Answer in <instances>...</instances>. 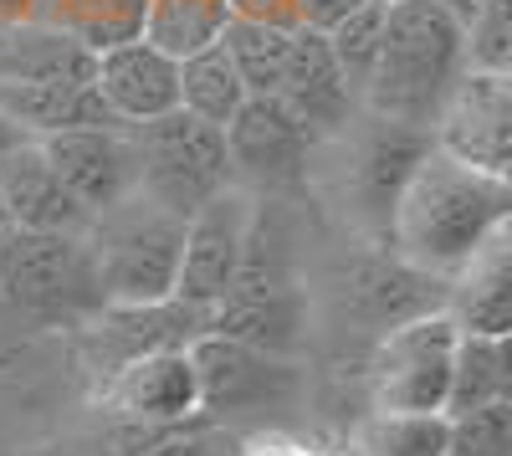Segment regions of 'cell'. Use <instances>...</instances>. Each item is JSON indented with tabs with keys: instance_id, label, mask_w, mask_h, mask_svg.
Returning a JSON list of instances; mask_svg holds the SVG:
<instances>
[{
	"instance_id": "obj_1",
	"label": "cell",
	"mask_w": 512,
	"mask_h": 456,
	"mask_svg": "<svg viewBox=\"0 0 512 456\" xmlns=\"http://www.w3.org/2000/svg\"><path fill=\"white\" fill-rule=\"evenodd\" d=\"M507 221H512V185L431 144L395 205L390 252L431 277H451Z\"/></svg>"
},
{
	"instance_id": "obj_2",
	"label": "cell",
	"mask_w": 512,
	"mask_h": 456,
	"mask_svg": "<svg viewBox=\"0 0 512 456\" xmlns=\"http://www.w3.org/2000/svg\"><path fill=\"white\" fill-rule=\"evenodd\" d=\"M466 77V26L441 0H390L384 16L379 62L364 82V113L405 123V129H436L456 82Z\"/></svg>"
},
{
	"instance_id": "obj_3",
	"label": "cell",
	"mask_w": 512,
	"mask_h": 456,
	"mask_svg": "<svg viewBox=\"0 0 512 456\" xmlns=\"http://www.w3.org/2000/svg\"><path fill=\"white\" fill-rule=\"evenodd\" d=\"M190 359L200 369V416L236 436L287 426L308 395V375L292 354H267L226 334H200L190 344Z\"/></svg>"
},
{
	"instance_id": "obj_4",
	"label": "cell",
	"mask_w": 512,
	"mask_h": 456,
	"mask_svg": "<svg viewBox=\"0 0 512 456\" xmlns=\"http://www.w3.org/2000/svg\"><path fill=\"white\" fill-rule=\"evenodd\" d=\"M82 241L93 252V272H98V287L108 303L175 298L180 252H185V216L164 211L144 190L98 211Z\"/></svg>"
},
{
	"instance_id": "obj_5",
	"label": "cell",
	"mask_w": 512,
	"mask_h": 456,
	"mask_svg": "<svg viewBox=\"0 0 512 456\" xmlns=\"http://www.w3.org/2000/svg\"><path fill=\"white\" fill-rule=\"evenodd\" d=\"M0 293H6V308L41 328H77L108 303L88 241L21 226L0 231Z\"/></svg>"
},
{
	"instance_id": "obj_6",
	"label": "cell",
	"mask_w": 512,
	"mask_h": 456,
	"mask_svg": "<svg viewBox=\"0 0 512 456\" xmlns=\"http://www.w3.org/2000/svg\"><path fill=\"white\" fill-rule=\"evenodd\" d=\"M128 139H134V159H139V190L185 221L205 200H216L221 190L236 185L221 123H205L175 108L149 123H128Z\"/></svg>"
},
{
	"instance_id": "obj_7",
	"label": "cell",
	"mask_w": 512,
	"mask_h": 456,
	"mask_svg": "<svg viewBox=\"0 0 512 456\" xmlns=\"http://www.w3.org/2000/svg\"><path fill=\"white\" fill-rule=\"evenodd\" d=\"M461 328L446 308L405 318L374 339L369 400L374 410H446Z\"/></svg>"
},
{
	"instance_id": "obj_8",
	"label": "cell",
	"mask_w": 512,
	"mask_h": 456,
	"mask_svg": "<svg viewBox=\"0 0 512 456\" xmlns=\"http://www.w3.org/2000/svg\"><path fill=\"white\" fill-rule=\"evenodd\" d=\"M72 334H77V354L88 364V375L108 385L123 364H134L144 354H164V349H190L200 334H210V308H190L180 298L103 303Z\"/></svg>"
},
{
	"instance_id": "obj_9",
	"label": "cell",
	"mask_w": 512,
	"mask_h": 456,
	"mask_svg": "<svg viewBox=\"0 0 512 456\" xmlns=\"http://www.w3.org/2000/svg\"><path fill=\"white\" fill-rule=\"evenodd\" d=\"M436 144V134L425 129H405V123L390 118H374L359 113L354 129H349V170H344V195H349V211L354 221L379 236L390 246V221H395V205L415 175V164L425 159V149Z\"/></svg>"
},
{
	"instance_id": "obj_10",
	"label": "cell",
	"mask_w": 512,
	"mask_h": 456,
	"mask_svg": "<svg viewBox=\"0 0 512 456\" xmlns=\"http://www.w3.org/2000/svg\"><path fill=\"white\" fill-rule=\"evenodd\" d=\"M323 139L277 93H251L226 123V149L236 185L251 195H287L303 185L308 159Z\"/></svg>"
},
{
	"instance_id": "obj_11",
	"label": "cell",
	"mask_w": 512,
	"mask_h": 456,
	"mask_svg": "<svg viewBox=\"0 0 512 456\" xmlns=\"http://www.w3.org/2000/svg\"><path fill=\"white\" fill-rule=\"evenodd\" d=\"M256 216V195L231 185L216 200H205L200 211L185 221V252H180V282H175V298L190 308H216L241 267L246 252V231Z\"/></svg>"
},
{
	"instance_id": "obj_12",
	"label": "cell",
	"mask_w": 512,
	"mask_h": 456,
	"mask_svg": "<svg viewBox=\"0 0 512 456\" xmlns=\"http://www.w3.org/2000/svg\"><path fill=\"white\" fill-rule=\"evenodd\" d=\"M431 134L446 154L512 185V72L466 67V77L456 82V93Z\"/></svg>"
},
{
	"instance_id": "obj_13",
	"label": "cell",
	"mask_w": 512,
	"mask_h": 456,
	"mask_svg": "<svg viewBox=\"0 0 512 456\" xmlns=\"http://www.w3.org/2000/svg\"><path fill=\"white\" fill-rule=\"evenodd\" d=\"M103 395L123 421L149 426V431L205 421L200 416V369H195L190 349H164V354H144L134 364H123L103 385Z\"/></svg>"
},
{
	"instance_id": "obj_14",
	"label": "cell",
	"mask_w": 512,
	"mask_h": 456,
	"mask_svg": "<svg viewBox=\"0 0 512 456\" xmlns=\"http://www.w3.org/2000/svg\"><path fill=\"white\" fill-rule=\"evenodd\" d=\"M277 98L303 118L318 139H344L354 129V118L364 113L359 93L349 88L344 67H338V57L328 47V31H313V26L292 31V52H287V72H282Z\"/></svg>"
},
{
	"instance_id": "obj_15",
	"label": "cell",
	"mask_w": 512,
	"mask_h": 456,
	"mask_svg": "<svg viewBox=\"0 0 512 456\" xmlns=\"http://www.w3.org/2000/svg\"><path fill=\"white\" fill-rule=\"evenodd\" d=\"M0 200H6V226L21 231L88 236L93 226V211L67 190V180L52 170L47 149L36 139H21L16 149L0 154Z\"/></svg>"
},
{
	"instance_id": "obj_16",
	"label": "cell",
	"mask_w": 512,
	"mask_h": 456,
	"mask_svg": "<svg viewBox=\"0 0 512 456\" xmlns=\"http://www.w3.org/2000/svg\"><path fill=\"white\" fill-rule=\"evenodd\" d=\"M36 144L47 149L52 170L67 180V190L93 216L139 190V159H134L128 129H67V134L36 139Z\"/></svg>"
},
{
	"instance_id": "obj_17",
	"label": "cell",
	"mask_w": 512,
	"mask_h": 456,
	"mask_svg": "<svg viewBox=\"0 0 512 456\" xmlns=\"http://www.w3.org/2000/svg\"><path fill=\"white\" fill-rule=\"evenodd\" d=\"M446 313L461 334H512V221L492 231L472 257L446 277Z\"/></svg>"
},
{
	"instance_id": "obj_18",
	"label": "cell",
	"mask_w": 512,
	"mask_h": 456,
	"mask_svg": "<svg viewBox=\"0 0 512 456\" xmlns=\"http://www.w3.org/2000/svg\"><path fill=\"white\" fill-rule=\"evenodd\" d=\"M93 88L118 113V123H149L180 108V62L139 36L98 57Z\"/></svg>"
},
{
	"instance_id": "obj_19",
	"label": "cell",
	"mask_w": 512,
	"mask_h": 456,
	"mask_svg": "<svg viewBox=\"0 0 512 456\" xmlns=\"http://www.w3.org/2000/svg\"><path fill=\"white\" fill-rule=\"evenodd\" d=\"M446 308V277H431L410 267L405 257H369L349 272V313L364 323V328H395L405 318H420V313H436Z\"/></svg>"
},
{
	"instance_id": "obj_20",
	"label": "cell",
	"mask_w": 512,
	"mask_h": 456,
	"mask_svg": "<svg viewBox=\"0 0 512 456\" xmlns=\"http://www.w3.org/2000/svg\"><path fill=\"white\" fill-rule=\"evenodd\" d=\"M0 113L26 139H52L67 129H128L93 82H0Z\"/></svg>"
},
{
	"instance_id": "obj_21",
	"label": "cell",
	"mask_w": 512,
	"mask_h": 456,
	"mask_svg": "<svg viewBox=\"0 0 512 456\" xmlns=\"http://www.w3.org/2000/svg\"><path fill=\"white\" fill-rule=\"evenodd\" d=\"M93 72L98 57L52 26H0V82H93Z\"/></svg>"
},
{
	"instance_id": "obj_22",
	"label": "cell",
	"mask_w": 512,
	"mask_h": 456,
	"mask_svg": "<svg viewBox=\"0 0 512 456\" xmlns=\"http://www.w3.org/2000/svg\"><path fill=\"white\" fill-rule=\"evenodd\" d=\"M144 11H149V0H36V21L72 36L93 57L123 47V41H139Z\"/></svg>"
},
{
	"instance_id": "obj_23",
	"label": "cell",
	"mask_w": 512,
	"mask_h": 456,
	"mask_svg": "<svg viewBox=\"0 0 512 456\" xmlns=\"http://www.w3.org/2000/svg\"><path fill=\"white\" fill-rule=\"evenodd\" d=\"M226 26H231V0H149L144 11V41H154L175 62L221 47Z\"/></svg>"
},
{
	"instance_id": "obj_24",
	"label": "cell",
	"mask_w": 512,
	"mask_h": 456,
	"mask_svg": "<svg viewBox=\"0 0 512 456\" xmlns=\"http://www.w3.org/2000/svg\"><path fill=\"white\" fill-rule=\"evenodd\" d=\"M446 446V410H369L354 436V456H446Z\"/></svg>"
},
{
	"instance_id": "obj_25",
	"label": "cell",
	"mask_w": 512,
	"mask_h": 456,
	"mask_svg": "<svg viewBox=\"0 0 512 456\" xmlns=\"http://www.w3.org/2000/svg\"><path fill=\"white\" fill-rule=\"evenodd\" d=\"M246 98H251L246 82H241V72L231 67V57L221 47L195 52V57L180 62V108L185 113H195L205 123H221V129H226Z\"/></svg>"
},
{
	"instance_id": "obj_26",
	"label": "cell",
	"mask_w": 512,
	"mask_h": 456,
	"mask_svg": "<svg viewBox=\"0 0 512 456\" xmlns=\"http://www.w3.org/2000/svg\"><path fill=\"white\" fill-rule=\"evenodd\" d=\"M221 52L241 72L246 93H277L282 88V72H287V52H292V31L267 26V21L231 16V26L221 36Z\"/></svg>"
},
{
	"instance_id": "obj_27",
	"label": "cell",
	"mask_w": 512,
	"mask_h": 456,
	"mask_svg": "<svg viewBox=\"0 0 512 456\" xmlns=\"http://www.w3.org/2000/svg\"><path fill=\"white\" fill-rule=\"evenodd\" d=\"M384 16H390V0H369V6H359L354 16H344L333 31H328V47L338 57V67H344L349 88L364 98V82L379 62V41H384Z\"/></svg>"
},
{
	"instance_id": "obj_28",
	"label": "cell",
	"mask_w": 512,
	"mask_h": 456,
	"mask_svg": "<svg viewBox=\"0 0 512 456\" xmlns=\"http://www.w3.org/2000/svg\"><path fill=\"white\" fill-rule=\"evenodd\" d=\"M497 400V344L461 334L456 344V364H451V395H446V416H461V410H477Z\"/></svg>"
},
{
	"instance_id": "obj_29",
	"label": "cell",
	"mask_w": 512,
	"mask_h": 456,
	"mask_svg": "<svg viewBox=\"0 0 512 456\" xmlns=\"http://www.w3.org/2000/svg\"><path fill=\"white\" fill-rule=\"evenodd\" d=\"M461 26H466V67L512 72V0H482Z\"/></svg>"
},
{
	"instance_id": "obj_30",
	"label": "cell",
	"mask_w": 512,
	"mask_h": 456,
	"mask_svg": "<svg viewBox=\"0 0 512 456\" xmlns=\"http://www.w3.org/2000/svg\"><path fill=\"white\" fill-rule=\"evenodd\" d=\"M446 456H512V405L492 400V405L451 416Z\"/></svg>"
},
{
	"instance_id": "obj_31",
	"label": "cell",
	"mask_w": 512,
	"mask_h": 456,
	"mask_svg": "<svg viewBox=\"0 0 512 456\" xmlns=\"http://www.w3.org/2000/svg\"><path fill=\"white\" fill-rule=\"evenodd\" d=\"M241 436L210 421H190V426H169V431H149V441L139 446V456H236Z\"/></svg>"
},
{
	"instance_id": "obj_32",
	"label": "cell",
	"mask_w": 512,
	"mask_h": 456,
	"mask_svg": "<svg viewBox=\"0 0 512 456\" xmlns=\"http://www.w3.org/2000/svg\"><path fill=\"white\" fill-rule=\"evenodd\" d=\"M231 16L267 21V26H282V31L303 26V16H297V0H231Z\"/></svg>"
},
{
	"instance_id": "obj_33",
	"label": "cell",
	"mask_w": 512,
	"mask_h": 456,
	"mask_svg": "<svg viewBox=\"0 0 512 456\" xmlns=\"http://www.w3.org/2000/svg\"><path fill=\"white\" fill-rule=\"evenodd\" d=\"M236 456H328V451H313V446L292 441L282 431H251V436H241Z\"/></svg>"
},
{
	"instance_id": "obj_34",
	"label": "cell",
	"mask_w": 512,
	"mask_h": 456,
	"mask_svg": "<svg viewBox=\"0 0 512 456\" xmlns=\"http://www.w3.org/2000/svg\"><path fill=\"white\" fill-rule=\"evenodd\" d=\"M359 6H369V0H297V16H303V26H313V31H333Z\"/></svg>"
},
{
	"instance_id": "obj_35",
	"label": "cell",
	"mask_w": 512,
	"mask_h": 456,
	"mask_svg": "<svg viewBox=\"0 0 512 456\" xmlns=\"http://www.w3.org/2000/svg\"><path fill=\"white\" fill-rule=\"evenodd\" d=\"M492 344H497V400L512 405V334H502Z\"/></svg>"
},
{
	"instance_id": "obj_36",
	"label": "cell",
	"mask_w": 512,
	"mask_h": 456,
	"mask_svg": "<svg viewBox=\"0 0 512 456\" xmlns=\"http://www.w3.org/2000/svg\"><path fill=\"white\" fill-rule=\"evenodd\" d=\"M36 21V0H0V26H21Z\"/></svg>"
},
{
	"instance_id": "obj_37",
	"label": "cell",
	"mask_w": 512,
	"mask_h": 456,
	"mask_svg": "<svg viewBox=\"0 0 512 456\" xmlns=\"http://www.w3.org/2000/svg\"><path fill=\"white\" fill-rule=\"evenodd\" d=\"M21 139H26V134H21V129H16V123H11V118H6V113H0V154H6V149H16V144H21Z\"/></svg>"
},
{
	"instance_id": "obj_38",
	"label": "cell",
	"mask_w": 512,
	"mask_h": 456,
	"mask_svg": "<svg viewBox=\"0 0 512 456\" xmlns=\"http://www.w3.org/2000/svg\"><path fill=\"white\" fill-rule=\"evenodd\" d=\"M441 6H446L451 16H461V21H466V16H472V11L482 6V0H441Z\"/></svg>"
},
{
	"instance_id": "obj_39",
	"label": "cell",
	"mask_w": 512,
	"mask_h": 456,
	"mask_svg": "<svg viewBox=\"0 0 512 456\" xmlns=\"http://www.w3.org/2000/svg\"><path fill=\"white\" fill-rule=\"evenodd\" d=\"M0 231H6V200H0Z\"/></svg>"
},
{
	"instance_id": "obj_40",
	"label": "cell",
	"mask_w": 512,
	"mask_h": 456,
	"mask_svg": "<svg viewBox=\"0 0 512 456\" xmlns=\"http://www.w3.org/2000/svg\"><path fill=\"white\" fill-rule=\"evenodd\" d=\"M0 308H6V293H0Z\"/></svg>"
}]
</instances>
